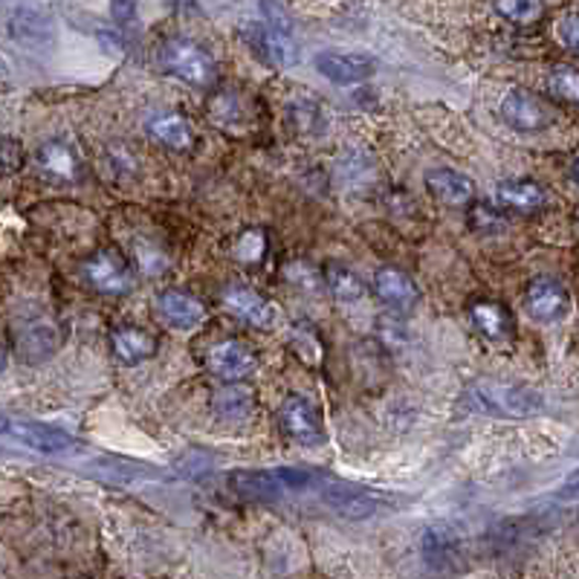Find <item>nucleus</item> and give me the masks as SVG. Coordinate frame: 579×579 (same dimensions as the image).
I'll return each mask as SVG.
<instances>
[{"label":"nucleus","mask_w":579,"mask_h":579,"mask_svg":"<svg viewBox=\"0 0 579 579\" xmlns=\"http://www.w3.org/2000/svg\"><path fill=\"white\" fill-rule=\"evenodd\" d=\"M241 38L247 41L250 53L270 67H293L298 61V49L290 33L275 30L273 24H243Z\"/></svg>","instance_id":"nucleus-10"},{"label":"nucleus","mask_w":579,"mask_h":579,"mask_svg":"<svg viewBox=\"0 0 579 579\" xmlns=\"http://www.w3.org/2000/svg\"><path fill=\"white\" fill-rule=\"evenodd\" d=\"M325 284H328V290L333 293V298L345 302V305L348 302H360V298L365 296V284H362L360 275L342 264L325 266Z\"/></svg>","instance_id":"nucleus-26"},{"label":"nucleus","mask_w":579,"mask_h":579,"mask_svg":"<svg viewBox=\"0 0 579 579\" xmlns=\"http://www.w3.org/2000/svg\"><path fill=\"white\" fill-rule=\"evenodd\" d=\"M3 438L24 450L41 452V455H72L81 450V443L67 434L65 429L49 427V423H38V420H3Z\"/></svg>","instance_id":"nucleus-5"},{"label":"nucleus","mask_w":579,"mask_h":579,"mask_svg":"<svg viewBox=\"0 0 579 579\" xmlns=\"http://www.w3.org/2000/svg\"><path fill=\"white\" fill-rule=\"evenodd\" d=\"M224 307L235 319H241L258 330H273L279 322V310L273 302L247 284H229L224 290Z\"/></svg>","instance_id":"nucleus-11"},{"label":"nucleus","mask_w":579,"mask_h":579,"mask_svg":"<svg viewBox=\"0 0 579 579\" xmlns=\"http://www.w3.org/2000/svg\"><path fill=\"white\" fill-rule=\"evenodd\" d=\"M565 496H571V499H579V484L568 487V490H565Z\"/></svg>","instance_id":"nucleus-37"},{"label":"nucleus","mask_w":579,"mask_h":579,"mask_svg":"<svg viewBox=\"0 0 579 579\" xmlns=\"http://www.w3.org/2000/svg\"><path fill=\"white\" fill-rule=\"evenodd\" d=\"M18 166H21V145L15 143V139H3V169L15 171Z\"/></svg>","instance_id":"nucleus-36"},{"label":"nucleus","mask_w":579,"mask_h":579,"mask_svg":"<svg viewBox=\"0 0 579 579\" xmlns=\"http://www.w3.org/2000/svg\"><path fill=\"white\" fill-rule=\"evenodd\" d=\"M316 70L333 84L351 88V84L368 81L377 70V61L371 56H360V53H322L316 58Z\"/></svg>","instance_id":"nucleus-16"},{"label":"nucleus","mask_w":579,"mask_h":579,"mask_svg":"<svg viewBox=\"0 0 579 579\" xmlns=\"http://www.w3.org/2000/svg\"><path fill=\"white\" fill-rule=\"evenodd\" d=\"M261 9H264L266 24H273L275 30H284V33H293V24H290V15H287V12H284L282 7H279V0H264V3H261Z\"/></svg>","instance_id":"nucleus-35"},{"label":"nucleus","mask_w":579,"mask_h":579,"mask_svg":"<svg viewBox=\"0 0 579 579\" xmlns=\"http://www.w3.org/2000/svg\"><path fill=\"white\" fill-rule=\"evenodd\" d=\"M61 339L65 337H61L56 322H49V319H30V322H24V328L18 330V356L30 362V365H41L49 356H56V351L61 348Z\"/></svg>","instance_id":"nucleus-14"},{"label":"nucleus","mask_w":579,"mask_h":579,"mask_svg":"<svg viewBox=\"0 0 579 579\" xmlns=\"http://www.w3.org/2000/svg\"><path fill=\"white\" fill-rule=\"evenodd\" d=\"M319 481L314 469L305 467H279V469H235L229 475L232 487L241 499L250 501H273L282 499L287 492L310 490Z\"/></svg>","instance_id":"nucleus-2"},{"label":"nucleus","mask_w":579,"mask_h":579,"mask_svg":"<svg viewBox=\"0 0 579 579\" xmlns=\"http://www.w3.org/2000/svg\"><path fill=\"white\" fill-rule=\"evenodd\" d=\"M547 90L556 99H563V102L579 105V70H574V67H556L550 72V79H547Z\"/></svg>","instance_id":"nucleus-30"},{"label":"nucleus","mask_w":579,"mask_h":579,"mask_svg":"<svg viewBox=\"0 0 579 579\" xmlns=\"http://www.w3.org/2000/svg\"><path fill=\"white\" fill-rule=\"evenodd\" d=\"M469 322L473 328L481 333L484 339H490V342H507V339H513V316L507 310L504 305L499 302H475L469 307Z\"/></svg>","instance_id":"nucleus-20"},{"label":"nucleus","mask_w":579,"mask_h":579,"mask_svg":"<svg viewBox=\"0 0 579 579\" xmlns=\"http://www.w3.org/2000/svg\"><path fill=\"white\" fill-rule=\"evenodd\" d=\"M160 67L192 88H212L217 65L212 53L192 38H169L160 47Z\"/></svg>","instance_id":"nucleus-3"},{"label":"nucleus","mask_w":579,"mask_h":579,"mask_svg":"<svg viewBox=\"0 0 579 579\" xmlns=\"http://www.w3.org/2000/svg\"><path fill=\"white\" fill-rule=\"evenodd\" d=\"M209 120L212 125L224 130H241L250 125V105H247V99L241 93H235V90H220L215 96L209 99Z\"/></svg>","instance_id":"nucleus-23"},{"label":"nucleus","mask_w":579,"mask_h":579,"mask_svg":"<svg viewBox=\"0 0 579 579\" xmlns=\"http://www.w3.org/2000/svg\"><path fill=\"white\" fill-rule=\"evenodd\" d=\"M137 3L139 0H111L113 21L120 26H134V21H137Z\"/></svg>","instance_id":"nucleus-34"},{"label":"nucleus","mask_w":579,"mask_h":579,"mask_svg":"<svg viewBox=\"0 0 579 579\" xmlns=\"http://www.w3.org/2000/svg\"><path fill=\"white\" fill-rule=\"evenodd\" d=\"M266 252V235L261 229H247L243 235H238L235 241V258L243 264H258Z\"/></svg>","instance_id":"nucleus-31"},{"label":"nucleus","mask_w":579,"mask_h":579,"mask_svg":"<svg viewBox=\"0 0 579 579\" xmlns=\"http://www.w3.org/2000/svg\"><path fill=\"white\" fill-rule=\"evenodd\" d=\"M501 120L515 130H524V134H533V130H542L550 125V111L545 107L540 96H533L527 90H510L501 102Z\"/></svg>","instance_id":"nucleus-15"},{"label":"nucleus","mask_w":579,"mask_h":579,"mask_svg":"<svg viewBox=\"0 0 579 579\" xmlns=\"http://www.w3.org/2000/svg\"><path fill=\"white\" fill-rule=\"evenodd\" d=\"M496 201L504 209L513 212H536L542 206H547V192L540 183L533 180H507L496 189Z\"/></svg>","instance_id":"nucleus-25"},{"label":"nucleus","mask_w":579,"mask_h":579,"mask_svg":"<svg viewBox=\"0 0 579 579\" xmlns=\"http://www.w3.org/2000/svg\"><path fill=\"white\" fill-rule=\"evenodd\" d=\"M374 293H377L391 310H411L420 298L418 284L411 282L402 270H395V266L377 270V275H374Z\"/></svg>","instance_id":"nucleus-18"},{"label":"nucleus","mask_w":579,"mask_h":579,"mask_svg":"<svg viewBox=\"0 0 579 579\" xmlns=\"http://www.w3.org/2000/svg\"><path fill=\"white\" fill-rule=\"evenodd\" d=\"M252 391L247 388H224L215 395V411L217 418L224 420H243L256 409V400H252Z\"/></svg>","instance_id":"nucleus-28"},{"label":"nucleus","mask_w":579,"mask_h":579,"mask_svg":"<svg viewBox=\"0 0 579 579\" xmlns=\"http://www.w3.org/2000/svg\"><path fill=\"white\" fill-rule=\"evenodd\" d=\"M571 178H574V180H577V185H579V160H577V162H574V166H571Z\"/></svg>","instance_id":"nucleus-38"},{"label":"nucleus","mask_w":579,"mask_h":579,"mask_svg":"<svg viewBox=\"0 0 579 579\" xmlns=\"http://www.w3.org/2000/svg\"><path fill=\"white\" fill-rule=\"evenodd\" d=\"M322 499L342 519H374L402 504V499L391 492L374 490V487H351V484H333L322 492Z\"/></svg>","instance_id":"nucleus-4"},{"label":"nucleus","mask_w":579,"mask_h":579,"mask_svg":"<svg viewBox=\"0 0 579 579\" xmlns=\"http://www.w3.org/2000/svg\"><path fill=\"white\" fill-rule=\"evenodd\" d=\"M93 475L102 478L107 484H116V487H130V484H148V481H160L162 475L154 473L148 464H134V461H122V458H102L93 464Z\"/></svg>","instance_id":"nucleus-24"},{"label":"nucleus","mask_w":579,"mask_h":579,"mask_svg":"<svg viewBox=\"0 0 579 579\" xmlns=\"http://www.w3.org/2000/svg\"><path fill=\"white\" fill-rule=\"evenodd\" d=\"M154 314L166 328L171 330H194L206 322V307L197 296L185 293V290H162L154 298Z\"/></svg>","instance_id":"nucleus-12"},{"label":"nucleus","mask_w":579,"mask_h":579,"mask_svg":"<svg viewBox=\"0 0 579 579\" xmlns=\"http://www.w3.org/2000/svg\"><path fill=\"white\" fill-rule=\"evenodd\" d=\"M111 348L122 365H139L157 354V337L143 328H120L113 330Z\"/></svg>","instance_id":"nucleus-22"},{"label":"nucleus","mask_w":579,"mask_h":579,"mask_svg":"<svg viewBox=\"0 0 579 579\" xmlns=\"http://www.w3.org/2000/svg\"><path fill=\"white\" fill-rule=\"evenodd\" d=\"M206 368L224 383H241L258 368L256 348L247 345L243 339H220L206 354Z\"/></svg>","instance_id":"nucleus-9"},{"label":"nucleus","mask_w":579,"mask_h":579,"mask_svg":"<svg viewBox=\"0 0 579 579\" xmlns=\"http://www.w3.org/2000/svg\"><path fill=\"white\" fill-rule=\"evenodd\" d=\"M287 122L290 128L302 134V137H314V134H319L325 128V113L314 99H296L287 107Z\"/></svg>","instance_id":"nucleus-27"},{"label":"nucleus","mask_w":579,"mask_h":579,"mask_svg":"<svg viewBox=\"0 0 579 579\" xmlns=\"http://www.w3.org/2000/svg\"><path fill=\"white\" fill-rule=\"evenodd\" d=\"M145 130H148V137L171 148V151H192L194 130L180 113H157L145 122Z\"/></svg>","instance_id":"nucleus-21"},{"label":"nucleus","mask_w":579,"mask_h":579,"mask_svg":"<svg viewBox=\"0 0 579 579\" xmlns=\"http://www.w3.org/2000/svg\"><path fill=\"white\" fill-rule=\"evenodd\" d=\"M35 169L49 183H76L81 178V160L67 139H49L35 154Z\"/></svg>","instance_id":"nucleus-13"},{"label":"nucleus","mask_w":579,"mask_h":579,"mask_svg":"<svg viewBox=\"0 0 579 579\" xmlns=\"http://www.w3.org/2000/svg\"><path fill=\"white\" fill-rule=\"evenodd\" d=\"M464 402L469 409L496 415V418H533L542 411L540 391H533L519 383H501V379H478L464 391Z\"/></svg>","instance_id":"nucleus-1"},{"label":"nucleus","mask_w":579,"mask_h":579,"mask_svg":"<svg viewBox=\"0 0 579 579\" xmlns=\"http://www.w3.org/2000/svg\"><path fill=\"white\" fill-rule=\"evenodd\" d=\"M496 9L501 18H507L515 26H531L545 15L542 0H496Z\"/></svg>","instance_id":"nucleus-29"},{"label":"nucleus","mask_w":579,"mask_h":579,"mask_svg":"<svg viewBox=\"0 0 579 579\" xmlns=\"http://www.w3.org/2000/svg\"><path fill=\"white\" fill-rule=\"evenodd\" d=\"M81 282L102 296H125L137 284V275L116 250H99L81 264Z\"/></svg>","instance_id":"nucleus-6"},{"label":"nucleus","mask_w":579,"mask_h":579,"mask_svg":"<svg viewBox=\"0 0 579 579\" xmlns=\"http://www.w3.org/2000/svg\"><path fill=\"white\" fill-rule=\"evenodd\" d=\"M556 35H559V41H563L565 47L579 56V12L565 15L563 21L556 24Z\"/></svg>","instance_id":"nucleus-33"},{"label":"nucleus","mask_w":579,"mask_h":579,"mask_svg":"<svg viewBox=\"0 0 579 579\" xmlns=\"http://www.w3.org/2000/svg\"><path fill=\"white\" fill-rule=\"evenodd\" d=\"M469 224H473L475 232L496 235L504 229V217L496 209H490V206H475V209L469 212Z\"/></svg>","instance_id":"nucleus-32"},{"label":"nucleus","mask_w":579,"mask_h":579,"mask_svg":"<svg viewBox=\"0 0 579 579\" xmlns=\"http://www.w3.org/2000/svg\"><path fill=\"white\" fill-rule=\"evenodd\" d=\"M427 189L434 201L443 206H467L475 197V183L452 169H432L427 171Z\"/></svg>","instance_id":"nucleus-19"},{"label":"nucleus","mask_w":579,"mask_h":579,"mask_svg":"<svg viewBox=\"0 0 579 579\" xmlns=\"http://www.w3.org/2000/svg\"><path fill=\"white\" fill-rule=\"evenodd\" d=\"M279 423L290 441L302 443V446H322L325 443L322 411L307 397L290 395L279 409Z\"/></svg>","instance_id":"nucleus-7"},{"label":"nucleus","mask_w":579,"mask_h":579,"mask_svg":"<svg viewBox=\"0 0 579 579\" xmlns=\"http://www.w3.org/2000/svg\"><path fill=\"white\" fill-rule=\"evenodd\" d=\"M524 310H527L533 322L540 325L563 322L568 310H571V296H568V290H565L559 279L540 275V279H533L527 293H524Z\"/></svg>","instance_id":"nucleus-8"},{"label":"nucleus","mask_w":579,"mask_h":579,"mask_svg":"<svg viewBox=\"0 0 579 579\" xmlns=\"http://www.w3.org/2000/svg\"><path fill=\"white\" fill-rule=\"evenodd\" d=\"M420 550L429 568L438 571H455L464 559V542L450 524H432L420 540Z\"/></svg>","instance_id":"nucleus-17"}]
</instances>
